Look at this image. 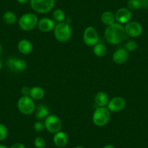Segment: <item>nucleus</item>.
<instances>
[{
	"instance_id": "1",
	"label": "nucleus",
	"mask_w": 148,
	"mask_h": 148,
	"mask_svg": "<svg viewBox=\"0 0 148 148\" xmlns=\"http://www.w3.org/2000/svg\"><path fill=\"white\" fill-rule=\"evenodd\" d=\"M126 32L122 24L114 23L108 25L105 31V40L111 45H119L125 39Z\"/></svg>"
},
{
	"instance_id": "2",
	"label": "nucleus",
	"mask_w": 148,
	"mask_h": 148,
	"mask_svg": "<svg viewBox=\"0 0 148 148\" xmlns=\"http://www.w3.org/2000/svg\"><path fill=\"white\" fill-rule=\"evenodd\" d=\"M54 35L58 42H66L71 39L72 28L67 22L58 23L54 28Z\"/></svg>"
},
{
	"instance_id": "3",
	"label": "nucleus",
	"mask_w": 148,
	"mask_h": 148,
	"mask_svg": "<svg viewBox=\"0 0 148 148\" xmlns=\"http://www.w3.org/2000/svg\"><path fill=\"white\" fill-rule=\"evenodd\" d=\"M110 119V111L105 107H98L92 116V121L97 126H104Z\"/></svg>"
},
{
	"instance_id": "4",
	"label": "nucleus",
	"mask_w": 148,
	"mask_h": 148,
	"mask_svg": "<svg viewBox=\"0 0 148 148\" xmlns=\"http://www.w3.org/2000/svg\"><path fill=\"white\" fill-rule=\"evenodd\" d=\"M31 7L35 12L45 14L50 12L55 7V0H30Z\"/></svg>"
},
{
	"instance_id": "5",
	"label": "nucleus",
	"mask_w": 148,
	"mask_h": 148,
	"mask_svg": "<svg viewBox=\"0 0 148 148\" xmlns=\"http://www.w3.org/2000/svg\"><path fill=\"white\" fill-rule=\"evenodd\" d=\"M38 22L39 20L36 15L33 13H25L20 18L18 25L23 31H29L37 26Z\"/></svg>"
},
{
	"instance_id": "6",
	"label": "nucleus",
	"mask_w": 148,
	"mask_h": 148,
	"mask_svg": "<svg viewBox=\"0 0 148 148\" xmlns=\"http://www.w3.org/2000/svg\"><path fill=\"white\" fill-rule=\"evenodd\" d=\"M18 110L24 115H31L36 109L34 100L30 96H22L17 103Z\"/></svg>"
},
{
	"instance_id": "7",
	"label": "nucleus",
	"mask_w": 148,
	"mask_h": 148,
	"mask_svg": "<svg viewBox=\"0 0 148 148\" xmlns=\"http://www.w3.org/2000/svg\"><path fill=\"white\" fill-rule=\"evenodd\" d=\"M45 129L52 134L60 132L62 129V123L61 119L55 115H49L45 121Z\"/></svg>"
},
{
	"instance_id": "8",
	"label": "nucleus",
	"mask_w": 148,
	"mask_h": 148,
	"mask_svg": "<svg viewBox=\"0 0 148 148\" xmlns=\"http://www.w3.org/2000/svg\"><path fill=\"white\" fill-rule=\"evenodd\" d=\"M83 40L86 45L90 47H94L99 43V35L95 28L89 26L84 30L83 34Z\"/></svg>"
},
{
	"instance_id": "9",
	"label": "nucleus",
	"mask_w": 148,
	"mask_h": 148,
	"mask_svg": "<svg viewBox=\"0 0 148 148\" xmlns=\"http://www.w3.org/2000/svg\"><path fill=\"white\" fill-rule=\"evenodd\" d=\"M124 29L126 35L132 38H136L141 36L143 31L142 25L136 21H130L127 23Z\"/></svg>"
},
{
	"instance_id": "10",
	"label": "nucleus",
	"mask_w": 148,
	"mask_h": 148,
	"mask_svg": "<svg viewBox=\"0 0 148 148\" xmlns=\"http://www.w3.org/2000/svg\"><path fill=\"white\" fill-rule=\"evenodd\" d=\"M7 65L10 71L14 72H21L26 69L27 62L23 59L11 58L7 62Z\"/></svg>"
},
{
	"instance_id": "11",
	"label": "nucleus",
	"mask_w": 148,
	"mask_h": 148,
	"mask_svg": "<svg viewBox=\"0 0 148 148\" xmlns=\"http://www.w3.org/2000/svg\"><path fill=\"white\" fill-rule=\"evenodd\" d=\"M116 21L120 24H125L130 22L132 18V12L130 10L122 8L118 10L115 14Z\"/></svg>"
},
{
	"instance_id": "12",
	"label": "nucleus",
	"mask_w": 148,
	"mask_h": 148,
	"mask_svg": "<svg viewBox=\"0 0 148 148\" xmlns=\"http://www.w3.org/2000/svg\"><path fill=\"white\" fill-rule=\"evenodd\" d=\"M107 106L111 112H119L125 108L126 101L121 97H116L110 99Z\"/></svg>"
},
{
	"instance_id": "13",
	"label": "nucleus",
	"mask_w": 148,
	"mask_h": 148,
	"mask_svg": "<svg viewBox=\"0 0 148 148\" xmlns=\"http://www.w3.org/2000/svg\"><path fill=\"white\" fill-rule=\"evenodd\" d=\"M129 59V52L124 47L118 49L113 55V60L118 65L125 63Z\"/></svg>"
},
{
	"instance_id": "14",
	"label": "nucleus",
	"mask_w": 148,
	"mask_h": 148,
	"mask_svg": "<svg viewBox=\"0 0 148 148\" xmlns=\"http://www.w3.org/2000/svg\"><path fill=\"white\" fill-rule=\"evenodd\" d=\"M37 26L42 32H49V31L54 30L55 24V22L50 18H43L39 20Z\"/></svg>"
},
{
	"instance_id": "15",
	"label": "nucleus",
	"mask_w": 148,
	"mask_h": 148,
	"mask_svg": "<svg viewBox=\"0 0 148 148\" xmlns=\"http://www.w3.org/2000/svg\"><path fill=\"white\" fill-rule=\"evenodd\" d=\"M53 142L58 147H64L68 142V136L65 132L60 131L55 134L53 137Z\"/></svg>"
},
{
	"instance_id": "16",
	"label": "nucleus",
	"mask_w": 148,
	"mask_h": 148,
	"mask_svg": "<svg viewBox=\"0 0 148 148\" xmlns=\"http://www.w3.org/2000/svg\"><path fill=\"white\" fill-rule=\"evenodd\" d=\"M34 49L32 43L27 39H22L18 44V49L23 55H29Z\"/></svg>"
},
{
	"instance_id": "17",
	"label": "nucleus",
	"mask_w": 148,
	"mask_h": 148,
	"mask_svg": "<svg viewBox=\"0 0 148 148\" xmlns=\"http://www.w3.org/2000/svg\"><path fill=\"white\" fill-rule=\"evenodd\" d=\"M45 92L43 88L40 86H34L30 89L29 96L34 100H41L45 97Z\"/></svg>"
},
{
	"instance_id": "18",
	"label": "nucleus",
	"mask_w": 148,
	"mask_h": 148,
	"mask_svg": "<svg viewBox=\"0 0 148 148\" xmlns=\"http://www.w3.org/2000/svg\"><path fill=\"white\" fill-rule=\"evenodd\" d=\"M109 100V97L104 92H98L95 97V102L98 107H105Z\"/></svg>"
},
{
	"instance_id": "19",
	"label": "nucleus",
	"mask_w": 148,
	"mask_h": 148,
	"mask_svg": "<svg viewBox=\"0 0 148 148\" xmlns=\"http://www.w3.org/2000/svg\"><path fill=\"white\" fill-rule=\"evenodd\" d=\"M36 118L38 120L45 119L49 116V108L45 105H39L36 107Z\"/></svg>"
},
{
	"instance_id": "20",
	"label": "nucleus",
	"mask_w": 148,
	"mask_h": 148,
	"mask_svg": "<svg viewBox=\"0 0 148 148\" xmlns=\"http://www.w3.org/2000/svg\"><path fill=\"white\" fill-rule=\"evenodd\" d=\"M101 21H102V23H104L106 25H110L113 24L116 21V18H115V15L113 12H110V11H105L101 15Z\"/></svg>"
},
{
	"instance_id": "21",
	"label": "nucleus",
	"mask_w": 148,
	"mask_h": 148,
	"mask_svg": "<svg viewBox=\"0 0 148 148\" xmlns=\"http://www.w3.org/2000/svg\"><path fill=\"white\" fill-rule=\"evenodd\" d=\"M93 52L96 56L99 58H103L108 53V48L103 44L98 43L94 46Z\"/></svg>"
},
{
	"instance_id": "22",
	"label": "nucleus",
	"mask_w": 148,
	"mask_h": 148,
	"mask_svg": "<svg viewBox=\"0 0 148 148\" xmlns=\"http://www.w3.org/2000/svg\"><path fill=\"white\" fill-rule=\"evenodd\" d=\"M3 21H5V23L9 24V25H12L15 24L17 21V16L14 12H11V11H7L4 13L3 16Z\"/></svg>"
},
{
	"instance_id": "23",
	"label": "nucleus",
	"mask_w": 148,
	"mask_h": 148,
	"mask_svg": "<svg viewBox=\"0 0 148 148\" xmlns=\"http://www.w3.org/2000/svg\"><path fill=\"white\" fill-rule=\"evenodd\" d=\"M52 17L57 22H64V21L65 20V13L62 10L56 9L55 10H54L53 13H52Z\"/></svg>"
},
{
	"instance_id": "24",
	"label": "nucleus",
	"mask_w": 148,
	"mask_h": 148,
	"mask_svg": "<svg viewBox=\"0 0 148 148\" xmlns=\"http://www.w3.org/2000/svg\"><path fill=\"white\" fill-rule=\"evenodd\" d=\"M128 9L132 10H136L141 8V4L139 0H129L127 3Z\"/></svg>"
},
{
	"instance_id": "25",
	"label": "nucleus",
	"mask_w": 148,
	"mask_h": 148,
	"mask_svg": "<svg viewBox=\"0 0 148 148\" xmlns=\"http://www.w3.org/2000/svg\"><path fill=\"white\" fill-rule=\"evenodd\" d=\"M138 47V45L135 41L129 40L125 44L124 48L128 52H134L136 50Z\"/></svg>"
},
{
	"instance_id": "26",
	"label": "nucleus",
	"mask_w": 148,
	"mask_h": 148,
	"mask_svg": "<svg viewBox=\"0 0 148 148\" xmlns=\"http://www.w3.org/2000/svg\"><path fill=\"white\" fill-rule=\"evenodd\" d=\"M34 143L36 148H45L46 146V141L42 136H36L34 139Z\"/></svg>"
},
{
	"instance_id": "27",
	"label": "nucleus",
	"mask_w": 148,
	"mask_h": 148,
	"mask_svg": "<svg viewBox=\"0 0 148 148\" xmlns=\"http://www.w3.org/2000/svg\"><path fill=\"white\" fill-rule=\"evenodd\" d=\"M8 135V130L7 126L3 123H0V141L5 140Z\"/></svg>"
},
{
	"instance_id": "28",
	"label": "nucleus",
	"mask_w": 148,
	"mask_h": 148,
	"mask_svg": "<svg viewBox=\"0 0 148 148\" xmlns=\"http://www.w3.org/2000/svg\"><path fill=\"white\" fill-rule=\"evenodd\" d=\"M45 122H42L41 121H38L35 122L34 124V129L37 132H41L42 131L45 130Z\"/></svg>"
},
{
	"instance_id": "29",
	"label": "nucleus",
	"mask_w": 148,
	"mask_h": 148,
	"mask_svg": "<svg viewBox=\"0 0 148 148\" xmlns=\"http://www.w3.org/2000/svg\"><path fill=\"white\" fill-rule=\"evenodd\" d=\"M30 89H31L27 86H23L22 89H21V93H22L23 96H29Z\"/></svg>"
},
{
	"instance_id": "30",
	"label": "nucleus",
	"mask_w": 148,
	"mask_h": 148,
	"mask_svg": "<svg viewBox=\"0 0 148 148\" xmlns=\"http://www.w3.org/2000/svg\"><path fill=\"white\" fill-rule=\"evenodd\" d=\"M10 148H25V147L23 144L21 143V142H16V143H14L13 145H11Z\"/></svg>"
},
{
	"instance_id": "31",
	"label": "nucleus",
	"mask_w": 148,
	"mask_h": 148,
	"mask_svg": "<svg viewBox=\"0 0 148 148\" xmlns=\"http://www.w3.org/2000/svg\"><path fill=\"white\" fill-rule=\"evenodd\" d=\"M141 4V8L147 9L148 8V0H139Z\"/></svg>"
},
{
	"instance_id": "32",
	"label": "nucleus",
	"mask_w": 148,
	"mask_h": 148,
	"mask_svg": "<svg viewBox=\"0 0 148 148\" xmlns=\"http://www.w3.org/2000/svg\"><path fill=\"white\" fill-rule=\"evenodd\" d=\"M17 1H18L20 4H23H23H26L29 0H17Z\"/></svg>"
},
{
	"instance_id": "33",
	"label": "nucleus",
	"mask_w": 148,
	"mask_h": 148,
	"mask_svg": "<svg viewBox=\"0 0 148 148\" xmlns=\"http://www.w3.org/2000/svg\"><path fill=\"white\" fill-rule=\"evenodd\" d=\"M103 148H116L113 145H106L103 147Z\"/></svg>"
},
{
	"instance_id": "34",
	"label": "nucleus",
	"mask_w": 148,
	"mask_h": 148,
	"mask_svg": "<svg viewBox=\"0 0 148 148\" xmlns=\"http://www.w3.org/2000/svg\"><path fill=\"white\" fill-rule=\"evenodd\" d=\"M2 68H3V63H2V61L0 60V71L2 69Z\"/></svg>"
},
{
	"instance_id": "35",
	"label": "nucleus",
	"mask_w": 148,
	"mask_h": 148,
	"mask_svg": "<svg viewBox=\"0 0 148 148\" xmlns=\"http://www.w3.org/2000/svg\"><path fill=\"white\" fill-rule=\"evenodd\" d=\"M2 45H1V44H0V55H2Z\"/></svg>"
},
{
	"instance_id": "36",
	"label": "nucleus",
	"mask_w": 148,
	"mask_h": 148,
	"mask_svg": "<svg viewBox=\"0 0 148 148\" xmlns=\"http://www.w3.org/2000/svg\"><path fill=\"white\" fill-rule=\"evenodd\" d=\"M0 148H8V147L4 145H0Z\"/></svg>"
},
{
	"instance_id": "37",
	"label": "nucleus",
	"mask_w": 148,
	"mask_h": 148,
	"mask_svg": "<svg viewBox=\"0 0 148 148\" xmlns=\"http://www.w3.org/2000/svg\"><path fill=\"white\" fill-rule=\"evenodd\" d=\"M74 148H85V147H83V146H80V145H79V146L75 147Z\"/></svg>"
}]
</instances>
